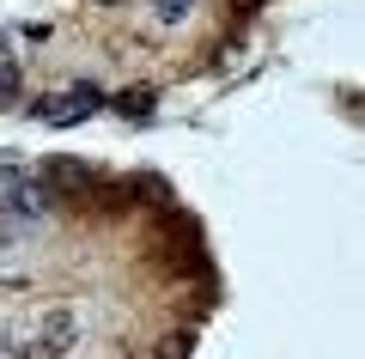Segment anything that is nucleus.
<instances>
[{
  "instance_id": "8",
  "label": "nucleus",
  "mask_w": 365,
  "mask_h": 359,
  "mask_svg": "<svg viewBox=\"0 0 365 359\" xmlns=\"http://www.w3.org/2000/svg\"><path fill=\"white\" fill-rule=\"evenodd\" d=\"M189 6H195V0H158V19H165V25H177Z\"/></svg>"
},
{
  "instance_id": "7",
  "label": "nucleus",
  "mask_w": 365,
  "mask_h": 359,
  "mask_svg": "<svg viewBox=\"0 0 365 359\" xmlns=\"http://www.w3.org/2000/svg\"><path fill=\"white\" fill-rule=\"evenodd\" d=\"M116 110H122V116H153V91H122Z\"/></svg>"
},
{
  "instance_id": "3",
  "label": "nucleus",
  "mask_w": 365,
  "mask_h": 359,
  "mask_svg": "<svg viewBox=\"0 0 365 359\" xmlns=\"http://www.w3.org/2000/svg\"><path fill=\"white\" fill-rule=\"evenodd\" d=\"M73 317H67V310H55L49 323H43V341H37V353H67V347H73Z\"/></svg>"
},
{
  "instance_id": "9",
  "label": "nucleus",
  "mask_w": 365,
  "mask_h": 359,
  "mask_svg": "<svg viewBox=\"0 0 365 359\" xmlns=\"http://www.w3.org/2000/svg\"><path fill=\"white\" fill-rule=\"evenodd\" d=\"M237 6H244V13H250V6H262V0H237Z\"/></svg>"
},
{
  "instance_id": "6",
  "label": "nucleus",
  "mask_w": 365,
  "mask_h": 359,
  "mask_svg": "<svg viewBox=\"0 0 365 359\" xmlns=\"http://www.w3.org/2000/svg\"><path fill=\"white\" fill-rule=\"evenodd\" d=\"M19 86H25V79H19V67L0 61V110H13V103H19Z\"/></svg>"
},
{
  "instance_id": "10",
  "label": "nucleus",
  "mask_w": 365,
  "mask_h": 359,
  "mask_svg": "<svg viewBox=\"0 0 365 359\" xmlns=\"http://www.w3.org/2000/svg\"><path fill=\"white\" fill-rule=\"evenodd\" d=\"M98 6H116V0H98Z\"/></svg>"
},
{
  "instance_id": "5",
  "label": "nucleus",
  "mask_w": 365,
  "mask_h": 359,
  "mask_svg": "<svg viewBox=\"0 0 365 359\" xmlns=\"http://www.w3.org/2000/svg\"><path fill=\"white\" fill-rule=\"evenodd\" d=\"M189 353H195V335H189V329H177V335L158 341V359H189Z\"/></svg>"
},
{
  "instance_id": "1",
  "label": "nucleus",
  "mask_w": 365,
  "mask_h": 359,
  "mask_svg": "<svg viewBox=\"0 0 365 359\" xmlns=\"http://www.w3.org/2000/svg\"><path fill=\"white\" fill-rule=\"evenodd\" d=\"M91 110H104V91L98 86H61V91H49V98H37V116L49 122V128H67V122H86Z\"/></svg>"
},
{
  "instance_id": "2",
  "label": "nucleus",
  "mask_w": 365,
  "mask_h": 359,
  "mask_svg": "<svg viewBox=\"0 0 365 359\" xmlns=\"http://www.w3.org/2000/svg\"><path fill=\"white\" fill-rule=\"evenodd\" d=\"M6 207H13L19 219H37V213H49V183H43V177H19L13 189H6Z\"/></svg>"
},
{
  "instance_id": "4",
  "label": "nucleus",
  "mask_w": 365,
  "mask_h": 359,
  "mask_svg": "<svg viewBox=\"0 0 365 359\" xmlns=\"http://www.w3.org/2000/svg\"><path fill=\"white\" fill-rule=\"evenodd\" d=\"M37 177H43V183H67V189H73V183H86V165H79V158H43Z\"/></svg>"
}]
</instances>
